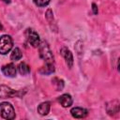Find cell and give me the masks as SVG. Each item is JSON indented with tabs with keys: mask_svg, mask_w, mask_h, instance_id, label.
<instances>
[{
	"mask_svg": "<svg viewBox=\"0 0 120 120\" xmlns=\"http://www.w3.org/2000/svg\"><path fill=\"white\" fill-rule=\"evenodd\" d=\"M27 42L32 45L33 47H38L39 46V36L34 29H27L25 32Z\"/></svg>",
	"mask_w": 120,
	"mask_h": 120,
	"instance_id": "obj_4",
	"label": "cell"
},
{
	"mask_svg": "<svg viewBox=\"0 0 120 120\" xmlns=\"http://www.w3.org/2000/svg\"><path fill=\"white\" fill-rule=\"evenodd\" d=\"M18 69H19V72L22 74V75H27L29 72H30V68L29 66L24 63V62H22L20 63V65L18 66Z\"/></svg>",
	"mask_w": 120,
	"mask_h": 120,
	"instance_id": "obj_13",
	"label": "cell"
},
{
	"mask_svg": "<svg viewBox=\"0 0 120 120\" xmlns=\"http://www.w3.org/2000/svg\"><path fill=\"white\" fill-rule=\"evenodd\" d=\"M58 102H59L64 108H68V107H69V106L72 105L73 100H72V98H71L70 95H68V94H64V95H62V96H60V97L58 98Z\"/></svg>",
	"mask_w": 120,
	"mask_h": 120,
	"instance_id": "obj_9",
	"label": "cell"
},
{
	"mask_svg": "<svg viewBox=\"0 0 120 120\" xmlns=\"http://www.w3.org/2000/svg\"><path fill=\"white\" fill-rule=\"evenodd\" d=\"M70 113L73 117L75 118H84L87 114H88V112L86 109L84 108H81V107H75V108H72L71 111H70Z\"/></svg>",
	"mask_w": 120,
	"mask_h": 120,
	"instance_id": "obj_8",
	"label": "cell"
},
{
	"mask_svg": "<svg viewBox=\"0 0 120 120\" xmlns=\"http://www.w3.org/2000/svg\"><path fill=\"white\" fill-rule=\"evenodd\" d=\"M0 115L8 120H12L15 118V111L13 106L8 102L0 103Z\"/></svg>",
	"mask_w": 120,
	"mask_h": 120,
	"instance_id": "obj_2",
	"label": "cell"
},
{
	"mask_svg": "<svg viewBox=\"0 0 120 120\" xmlns=\"http://www.w3.org/2000/svg\"><path fill=\"white\" fill-rule=\"evenodd\" d=\"M61 54L64 57L65 61H66V64L68 65V67L69 68H71L72 66H73V56H72L71 52L67 47H63L61 49Z\"/></svg>",
	"mask_w": 120,
	"mask_h": 120,
	"instance_id": "obj_5",
	"label": "cell"
},
{
	"mask_svg": "<svg viewBox=\"0 0 120 120\" xmlns=\"http://www.w3.org/2000/svg\"><path fill=\"white\" fill-rule=\"evenodd\" d=\"M35 5H37L38 7H45L47 5H49L51 0H33Z\"/></svg>",
	"mask_w": 120,
	"mask_h": 120,
	"instance_id": "obj_15",
	"label": "cell"
},
{
	"mask_svg": "<svg viewBox=\"0 0 120 120\" xmlns=\"http://www.w3.org/2000/svg\"><path fill=\"white\" fill-rule=\"evenodd\" d=\"M3 28V26H2V24H1V22H0V30Z\"/></svg>",
	"mask_w": 120,
	"mask_h": 120,
	"instance_id": "obj_19",
	"label": "cell"
},
{
	"mask_svg": "<svg viewBox=\"0 0 120 120\" xmlns=\"http://www.w3.org/2000/svg\"><path fill=\"white\" fill-rule=\"evenodd\" d=\"M54 71V65H46L40 69V72L43 74H51Z\"/></svg>",
	"mask_w": 120,
	"mask_h": 120,
	"instance_id": "obj_14",
	"label": "cell"
},
{
	"mask_svg": "<svg viewBox=\"0 0 120 120\" xmlns=\"http://www.w3.org/2000/svg\"><path fill=\"white\" fill-rule=\"evenodd\" d=\"M50 108H51V106H50L49 102H42L38 107V112L40 115H46V114L49 113Z\"/></svg>",
	"mask_w": 120,
	"mask_h": 120,
	"instance_id": "obj_11",
	"label": "cell"
},
{
	"mask_svg": "<svg viewBox=\"0 0 120 120\" xmlns=\"http://www.w3.org/2000/svg\"><path fill=\"white\" fill-rule=\"evenodd\" d=\"M92 9H93V12L94 14H98V8H97V5L96 4H92Z\"/></svg>",
	"mask_w": 120,
	"mask_h": 120,
	"instance_id": "obj_17",
	"label": "cell"
},
{
	"mask_svg": "<svg viewBox=\"0 0 120 120\" xmlns=\"http://www.w3.org/2000/svg\"><path fill=\"white\" fill-rule=\"evenodd\" d=\"M2 72L7 77H15L17 70H16L14 64L10 63V64H8L2 67Z\"/></svg>",
	"mask_w": 120,
	"mask_h": 120,
	"instance_id": "obj_7",
	"label": "cell"
},
{
	"mask_svg": "<svg viewBox=\"0 0 120 120\" xmlns=\"http://www.w3.org/2000/svg\"><path fill=\"white\" fill-rule=\"evenodd\" d=\"M3 2H5V3H7V4H8V3H10V0H2Z\"/></svg>",
	"mask_w": 120,
	"mask_h": 120,
	"instance_id": "obj_18",
	"label": "cell"
},
{
	"mask_svg": "<svg viewBox=\"0 0 120 120\" xmlns=\"http://www.w3.org/2000/svg\"><path fill=\"white\" fill-rule=\"evenodd\" d=\"M39 54H40V57L45 61L46 65H54L53 55H52L48 44L44 41L39 43Z\"/></svg>",
	"mask_w": 120,
	"mask_h": 120,
	"instance_id": "obj_1",
	"label": "cell"
},
{
	"mask_svg": "<svg viewBox=\"0 0 120 120\" xmlns=\"http://www.w3.org/2000/svg\"><path fill=\"white\" fill-rule=\"evenodd\" d=\"M17 95L15 90H12L10 87L7 85H0V98H11Z\"/></svg>",
	"mask_w": 120,
	"mask_h": 120,
	"instance_id": "obj_6",
	"label": "cell"
},
{
	"mask_svg": "<svg viewBox=\"0 0 120 120\" xmlns=\"http://www.w3.org/2000/svg\"><path fill=\"white\" fill-rule=\"evenodd\" d=\"M107 112L109 114H112V113H116L119 111V102L118 100H112L111 102H109L107 104Z\"/></svg>",
	"mask_w": 120,
	"mask_h": 120,
	"instance_id": "obj_10",
	"label": "cell"
},
{
	"mask_svg": "<svg viewBox=\"0 0 120 120\" xmlns=\"http://www.w3.org/2000/svg\"><path fill=\"white\" fill-rule=\"evenodd\" d=\"M22 51L19 49V48H14L12 50V52L10 54V59L12 61H18L22 58Z\"/></svg>",
	"mask_w": 120,
	"mask_h": 120,
	"instance_id": "obj_12",
	"label": "cell"
},
{
	"mask_svg": "<svg viewBox=\"0 0 120 120\" xmlns=\"http://www.w3.org/2000/svg\"><path fill=\"white\" fill-rule=\"evenodd\" d=\"M55 81L57 82H54V84H56V89L57 90H62L63 89V87H64V82L62 81V80H60V79H57V78H55Z\"/></svg>",
	"mask_w": 120,
	"mask_h": 120,
	"instance_id": "obj_16",
	"label": "cell"
},
{
	"mask_svg": "<svg viewBox=\"0 0 120 120\" xmlns=\"http://www.w3.org/2000/svg\"><path fill=\"white\" fill-rule=\"evenodd\" d=\"M13 46V40L10 36L4 35L0 38V53L1 54H7L9 52V51L12 49Z\"/></svg>",
	"mask_w": 120,
	"mask_h": 120,
	"instance_id": "obj_3",
	"label": "cell"
}]
</instances>
